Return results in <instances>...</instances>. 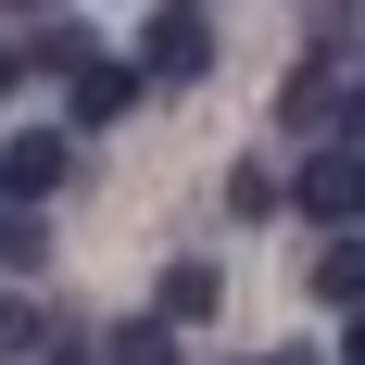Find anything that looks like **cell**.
<instances>
[{
	"label": "cell",
	"instance_id": "6da1fadb",
	"mask_svg": "<svg viewBox=\"0 0 365 365\" xmlns=\"http://www.w3.org/2000/svg\"><path fill=\"white\" fill-rule=\"evenodd\" d=\"M215 63V26H202V0H164L139 26V76H202Z\"/></svg>",
	"mask_w": 365,
	"mask_h": 365
},
{
	"label": "cell",
	"instance_id": "7a4b0ae2",
	"mask_svg": "<svg viewBox=\"0 0 365 365\" xmlns=\"http://www.w3.org/2000/svg\"><path fill=\"white\" fill-rule=\"evenodd\" d=\"M302 215H315V227H365V151H315V177H302Z\"/></svg>",
	"mask_w": 365,
	"mask_h": 365
},
{
	"label": "cell",
	"instance_id": "3957f363",
	"mask_svg": "<svg viewBox=\"0 0 365 365\" xmlns=\"http://www.w3.org/2000/svg\"><path fill=\"white\" fill-rule=\"evenodd\" d=\"M215 302H227L215 264H164V328H215Z\"/></svg>",
	"mask_w": 365,
	"mask_h": 365
},
{
	"label": "cell",
	"instance_id": "277c9868",
	"mask_svg": "<svg viewBox=\"0 0 365 365\" xmlns=\"http://www.w3.org/2000/svg\"><path fill=\"white\" fill-rule=\"evenodd\" d=\"M139 101V63H76V126H113Z\"/></svg>",
	"mask_w": 365,
	"mask_h": 365
},
{
	"label": "cell",
	"instance_id": "5b68a950",
	"mask_svg": "<svg viewBox=\"0 0 365 365\" xmlns=\"http://www.w3.org/2000/svg\"><path fill=\"white\" fill-rule=\"evenodd\" d=\"M0 189H13V202L63 189V139H0Z\"/></svg>",
	"mask_w": 365,
	"mask_h": 365
},
{
	"label": "cell",
	"instance_id": "8992f818",
	"mask_svg": "<svg viewBox=\"0 0 365 365\" xmlns=\"http://www.w3.org/2000/svg\"><path fill=\"white\" fill-rule=\"evenodd\" d=\"M315 302H365V240H328L315 252Z\"/></svg>",
	"mask_w": 365,
	"mask_h": 365
},
{
	"label": "cell",
	"instance_id": "52a82bcc",
	"mask_svg": "<svg viewBox=\"0 0 365 365\" xmlns=\"http://www.w3.org/2000/svg\"><path fill=\"white\" fill-rule=\"evenodd\" d=\"M113 365H177V328H164V315H151V328H126V340H113Z\"/></svg>",
	"mask_w": 365,
	"mask_h": 365
},
{
	"label": "cell",
	"instance_id": "ba28073f",
	"mask_svg": "<svg viewBox=\"0 0 365 365\" xmlns=\"http://www.w3.org/2000/svg\"><path fill=\"white\" fill-rule=\"evenodd\" d=\"M38 353V315H26V302H0V365H26Z\"/></svg>",
	"mask_w": 365,
	"mask_h": 365
},
{
	"label": "cell",
	"instance_id": "9c48e42d",
	"mask_svg": "<svg viewBox=\"0 0 365 365\" xmlns=\"http://www.w3.org/2000/svg\"><path fill=\"white\" fill-rule=\"evenodd\" d=\"M340 365H365V302H353V328H340Z\"/></svg>",
	"mask_w": 365,
	"mask_h": 365
},
{
	"label": "cell",
	"instance_id": "30bf717a",
	"mask_svg": "<svg viewBox=\"0 0 365 365\" xmlns=\"http://www.w3.org/2000/svg\"><path fill=\"white\" fill-rule=\"evenodd\" d=\"M13 76H26V51H13V38H0V88H13Z\"/></svg>",
	"mask_w": 365,
	"mask_h": 365
},
{
	"label": "cell",
	"instance_id": "8fae6325",
	"mask_svg": "<svg viewBox=\"0 0 365 365\" xmlns=\"http://www.w3.org/2000/svg\"><path fill=\"white\" fill-rule=\"evenodd\" d=\"M13 13H51V0H13Z\"/></svg>",
	"mask_w": 365,
	"mask_h": 365
},
{
	"label": "cell",
	"instance_id": "7c38bea8",
	"mask_svg": "<svg viewBox=\"0 0 365 365\" xmlns=\"http://www.w3.org/2000/svg\"><path fill=\"white\" fill-rule=\"evenodd\" d=\"M51 365H76V353H51Z\"/></svg>",
	"mask_w": 365,
	"mask_h": 365
}]
</instances>
